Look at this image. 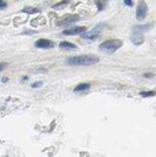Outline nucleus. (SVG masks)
<instances>
[{"label":"nucleus","mask_w":156,"mask_h":157,"mask_svg":"<svg viewBox=\"0 0 156 157\" xmlns=\"http://www.w3.org/2000/svg\"><path fill=\"white\" fill-rule=\"evenodd\" d=\"M99 60V57L95 54H82L68 57L66 63L70 66H91L97 64Z\"/></svg>","instance_id":"obj_1"},{"label":"nucleus","mask_w":156,"mask_h":157,"mask_svg":"<svg viewBox=\"0 0 156 157\" xmlns=\"http://www.w3.org/2000/svg\"><path fill=\"white\" fill-rule=\"evenodd\" d=\"M122 45H123V41L121 39H117V38L107 39L100 44L99 49L104 53H106V54H113Z\"/></svg>","instance_id":"obj_2"},{"label":"nucleus","mask_w":156,"mask_h":157,"mask_svg":"<svg viewBox=\"0 0 156 157\" xmlns=\"http://www.w3.org/2000/svg\"><path fill=\"white\" fill-rule=\"evenodd\" d=\"M107 27L106 23H99L96 25L94 28L89 30V31H86V33H82L81 34V37L82 38H85V39H90V40H93L96 39L100 34L103 33V30H105V28Z\"/></svg>","instance_id":"obj_3"},{"label":"nucleus","mask_w":156,"mask_h":157,"mask_svg":"<svg viewBox=\"0 0 156 157\" xmlns=\"http://www.w3.org/2000/svg\"><path fill=\"white\" fill-rule=\"evenodd\" d=\"M81 17L77 14H66L63 17H61L60 19H58L56 21V25L58 27H63V26H68L76 23V22L80 21Z\"/></svg>","instance_id":"obj_4"},{"label":"nucleus","mask_w":156,"mask_h":157,"mask_svg":"<svg viewBox=\"0 0 156 157\" xmlns=\"http://www.w3.org/2000/svg\"><path fill=\"white\" fill-rule=\"evenodd\" d=\"M147 12H148V7H147V4L145 3L144 0H140L139 4L136 6V17L137 20H143L144 18L147 15Z\"/></svg>","instance_id":"obj_5"},{"label":"nucleus","mask_w":156,"mask_h":157,"mask_svg":"<svg viewBox=\"0 0 156 157\" xmlns=\"http://www.w3.org/2000/svg\"><path fill=\"white\" fill-rule=\"evenodd\" d=\"M34 46L36 48H40V49H51L55 47V43L50 39L39 38L35 41Z\"/></svg>","instance_id":"obj_6"},{"label":"nucleus","mask_w":156,"mask_h":157,"mask_svg":"<svg viewBox=\"0 0 156 157\" xmlns=\"http://www.w3.org/2000/svg\"><path fill=\"white\" fill-rule=\"evenodd\" d=\"M85 30H86L85 27H75V28L64 30L62 31V34H65V35H77V34H81L82 33H85Z\"/></svg>","instance_id":"obj_7"},{"label":"nucleus","mask_w":156,"mask_h":157,"mask_svg":"<svg viewBox=\"0 0 156 157\" xmlns=\"http://www.w3.org/2000/svg\"><path fill=\"white\" fill-rule=\"evenodd\" d=\"M131 40L135 45H140V44L143 43V41H144L143 34L140 33H136V31H134V34H132Z\"/></svg>","instance_id":"obj_8"},{"label":"nucleus","mask_w":156,"mask_h":157,"mask_svg":"<svg viewBox=\"0 0 156 157\" xmlns=\"http://www.w3.org/2000/svg\"><path fill=\"white\" fill-rule=\"evenodd\" d=\"M150 29H151V25L150 24L139 25V26H136L134 28V31H136V33L143 34V33H145V31H148Z\"/></svg>","instance_id":"obj_9"},{"label":"nucleus","mask_w":156,"mask_h":157,"mask_svg":"<svg viewBox=\"0 0 156 157\" xmlns=\"http://www.w3.org/2000/svg\"><path fill=\"white\" fill-rule=\"evenodd\" d=\"M22 13H25V14L27 15H33V14H38V13L40 12V9L39 8H36V7H31V6H27L25 7L24 9L21 10Z\"/></svg>","instance_id":"obj_10"},{"label":"nucleus","mask_w":156,"mask_h":157,"mask_svg":"<svg viewBox=\"0 0 156 157\" xmlns=\"http://www.w3.org/2000/svg\"><path fill=\"white\" fill-rule=\"evenodd\" d=\"M90 88V84H86V83H82L78 84V86L74 88V92H82V91H86Z\"/></svg>","instance_id":"obj_11"},{"label":"nucleus","mask_w":156,"mask_h":157,"mask_svg":"<svg viewBox=\"0 0 156 157\" xmlns=\"http://www.w3.org/2000/svg\"><path fill=\"white\" fill-rule=\"evenodd\" d=\"M59 47L62 49H68V50H72V49H77V45L72 42L69 41H61L59 43Z\"/></svg>","instance_id":"obj_12"},{"label":"nucleus","mask_w":156,"mask_h":157,"mask_svg":"<svg viewBox=\"0 0 156 157\" xmlns=\"http://www.w3.org/2000/svg\"><path fill=\"white\" fill-rule=\"evenodd\" d=\"M71 2V0H62V1H60V2H58V3H56L55 4V5H53L52 6V8L53 9H58V8H60V7H65L66 5H68L69 3Z\"/></svg>","instance_id":"obj_13"},{"label":"nucleus","mask_w":156,"mask_h":157,"mask_svg":"<svg viewBox=\"0 0 156 157\" xmlns=\"http://www.w3.org/2000/svg\"><path fill=\"white\" fill-rule=\"evenodd\" d=\"M140 95L143 97H150V96H154L155 95V91H141Z\"/></svg>","instance_id":"obj_14"},{"label":"nucleus","mask_w":156,"mask_h":157,"mask_svg":"<svg viewBox=\"0 0 156 157\" xmlns=\"http://www.w3.org/2000/svg\"><path fill=\"white\" fill-rule=\"evenodd\" d=\"M42 82H35V83H34L33 84H31V87H34V88H38V87H40L41 86H42Z\"/></svg>","instance_id":"obj_15"},{"label":"nucleus","mask_w":156,"mask_h":157,"mask_svg":"<svg viewBox=\"0 0 156 157\" xmlns=\"http://www.w3.org/2000/svg\"><path fill=\"white\" fill-rule=\"evenodd\" d=\"M7 7V3L4 0H0V10H4Z\"/></svg>","instance_id":"obj_16"},{"label":"nucleus","mask_w":156,"mask_h":157,"mask_svg":"<svg viewBox=\"0 0 156 157\" xmlns=\"http://www.w3.org/2000/svg\"><path fill=\"white\" fill-rule=\"evenodd\" d=\"M96 4H97L99 10H102V9H103V5H104L103 2H102V0H96Z\"/></svg>","instance_id":"obj_17"},{"label":"nucleus","mask_w":156,"mask_h":157,"mask_svg":"<svg viewBox=\"0 0 156 157\" xmlns=\"http://www.w3.org/2000/svg\"><path fill=\"white\" fill-rule=\"evenodd\" d=\"M124 3L126 4L127 6L129 7H132L134 6V3H132V0H124Z\"/></svg>","instance_id":"obj_18"},{"label":"nucleus","mask_w":156,"mask_h":157,"mask_svg":"<svg viewBox=\"0 0 156 157\" xmlns=\"http://www.w3.org/2000/svg\"><path fill=\"white\" fill-rule=\"evenodd\" d=\"M6 67H7V63L0 62V72H2L3 70H5Z\"/></svg>","instance_id":"obj_19"},{"label":"nucleus","mask_w":156,"mask_h":157,"mask_svg":"<svg viewBox=\"0 0 156 157\" xmlns=\"http://www.w3.org/2000/svg\"><path fill=\"white\" fill-rule=\"evenodd\" d=\"M153 74H144V77H146V78H152L153 77Z\"/></svg>","instance_id":"obj_20"},{"label":"nucleus","mask_w":156,"mask_h":157,"mask_svg":"<svg viewBox=\"0 0 156 157\" xmlns=\"http://www.w3.org/2000/svg\"><path fill=\"white\" fill-rule=\"evenodd\" d=\"M8 80V78H3V80H2V83H6Z\"/></svg>","instance_id":"obj_21"}]
</instances>
